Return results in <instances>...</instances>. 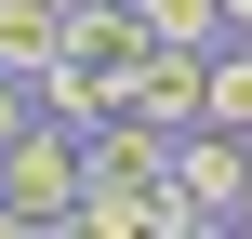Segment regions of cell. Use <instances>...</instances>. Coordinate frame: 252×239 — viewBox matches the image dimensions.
Listing matches in <instances>:
<instances>
[{"label":"cell","mask_w":252,"mask_h":239,"mask_svg":"<svg viewBox=\"0 0 252 239\" xmlns=\"http://www.w3.org/2000/svg\"><path fill=\"white\" fill-rule=\"evenodd\" d=\"M80 239H186L173 213V133L159 120H93L80 133Z\"/></svg>","instance_id":"obj_1"},{"label":"cell","mask_w":252,"mask_h":239,"mask_svg":"<svg viewBox=\"0 0 252 239\" xmlns=\"http://www.w3.org/2000/svg\"><path fill=\"white\" fill-rule=\"evenodd\" d=\"M80 226V120H27V133H0V239H53Z\"/></svg>","instance_id":"obj_2"},{"label":"cell","mask_w":252,"mask_h":239,"mask_svg":"<svg viewBox=\"0 0 252 239\" xmlns=\"http://www.w3.org/2000/svg\"><path fill=\"white\" fill-rule=\"evenodd\" d=\"M173 213H186V239L252 226V133H226V120H186L173 133Z\"/></svg>","instance_id":"obj_3"},{"label":"cell","mask_w":252,"mask_h":239,"mask_svg":"<svg viewBox=\"0 0 252 239\" xmlns=\"http://www.w3.org/2000/svg\"><path fill=\"white\" fill-rule=\"evenodd\" d=\"M120 106H133V120H159V133H186V120L213 106V40H159V53L120 80Z\"/></svg>","instance_id":"obj_4"},{"label":"cell","mask_w":252,"mask_h":239,"mask_svg":"<svg viewBox=\"0 0 252 239\" xmlns=\"http://www.w3.org/2000/svg\"><path fill=\"white\" fill-rule=\"evenodd\" d=\"M66 53V0H0V67H53Z\"/></svg>","instance_id":"obj_5"},{"label":"cell","mask_w":252,"mask_h":239,"mask_svg":"<svg viewBox=\"0 0 252 239\" xmlns=\"http://www.w3.org/2000/svg\"><path fill=\"white\" fill-rule=\"evenodd\" d=\"M199 120L252 133V40H213V106H199Z\"/></svg>","instance_id":"obj_6"},{"label":"cell","mask_w":252,"mask_h":239,"mask_svg":"<svg viewBox=\"0 0 252 239\" xmlns=\"http://www.w3.org/2000/svg\"><path fill=\"white\" fill-rule=\"evenodd\" d=\"M146 40H226V0H133Z\"/></svg>","instance_id":"obj_7"},{"label":"cell","mask_w":252,"mask_h":239,"mask_svg":"<svg viewBox=\"0 0 252 239\" xmlns=\"http://www.w3.org/2000/svg\"><path fill=\"white\" fill-rule=\"evenodd\" d=\"M40 120V67H0V133H27Z\"/></svg>","instance_id":"obj_8"},{"label":"cell","mask_w":252,"mask_h":239,"mask_svg":"<svg viewBox=\"0 0 252 239\" xmlns=\"http://www.w3.org/2000/svg\"><path fill=\"white\" fill-rule=\"evenodd\" d=\"M66 13H80V0H66Z\"/></svg>","instance_id":"obj_9"},{"label":"cell","mask_w":252,"mask_h":239,"mask_svg":"<svg viewBox=\"0 0 252 239\" xmlns=\"http://www.w3.org/2000/svg\"><path fill=\"white\" fill-rule=\"evenodd\" d=\"M239 40H252V27H239Z\"/></svg>","instance_id":"obj_10"}]
</instances>
